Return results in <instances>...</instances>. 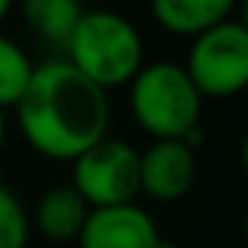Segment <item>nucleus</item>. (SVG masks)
<instances>
[{"label": "nucleus", "mask_w": 248, "mask_h": 248, "mask_svg": "<svg viewBox=\"0 0 248 248\" xmlns=\"http://www.w3.org/2000/svg\"><path fill=\"white\" fill-rule=\"evenodd\" d=\"M32 70H35V64L27 56V50L21 44H15L12 38L0 35V108L3 111L21 99Z\"/></svg>", "instance_id": "obj_11"}, {"label": "nucleus", "mask_w": 248, "mask_h": 248, "mask_svg": "<svg viewBox=\"0 0 248 248\" xmlns=\"http://www.w3.org/2000/svg\"><path fill=\"white\" fill-rule=\"evenodd\" d=\"M129 102L138 126L152 140H184L199 129L202 93L175 62H149L129 82Z\"/></svg>", "instance_id": "obj_3"}, {"label": "nucleus", "mask_w": 248, "mask_h": 248, "mask_svg": "<svg viewBox=\"0 0 248 248\" xmlns=\"http://www.w3.org/2000/svg\"><path fill=\"white\" fill-rule=\"evenodd\" d=\"M88 213L91 207L85 204V199L70 184H59V187H50L38 199L35 216L30 222H35V228L53 242H70L79 236Z\"/></svg>", "instance_id": "obj_9"}, {"label": "nucleus", "mask_w": 248, "mask_h": 248, "mask_svg": "<svg viewBox=\"0 0 248 248\" xmlns=\"http://www.w3.org/2000/svg\"><path fill=\"white\" fill-rule=\"evenodd\" d=\"M15 114L24 140L50 161L79 158L111 126L108 93L64 59L35 64Z\"/></svg>", "instance_id": "obj_1"}, {"label": "nucleus", "mask_w": 248, "mask_h": 248, "mask_svg": "<svg viewBox=\"0 0 248 248\" xmlns=\"http://www.w3.org/2000/svg\"><path fill=\"white\" fill-rule=\"evenodd\" d=\"M3 143H6V114L0 108V149H3Z\"/></svg>", "instance_id": "obj_13"}, {"label": "nucleus", "mask_w": 248, "mask_h": 248, "mask_svg": "<svg viewBox=\"0 0 248 248\" xmlns=\"http://www.w3.org/2000/svg\"><path fill=\"white\" fill-rule=\"evenodd\" d=\"M155 248H181V245H178V242H172V239H164V236H161V239L155 242Z\"/></svg>", "instance_id": "obj_15"}, {"label": "nucleus", "mask_w": 248, "mask_h": 248, "mask_svg": "<svg viewBox=\"0 0 248 248\" xmlns=\"http://www.w3.org/2000/svg\"><path fill=\"white\" fill-rule=\"evenodd\" d=\"M236 0H149L152 18L172 35L196 38L199 32L231 18Z\"/></svg>", "instance_id": "obj_8"}, {"label": "nucleus", "mask_w": 248, "mask_h": 248, "mask_svg": "<svg viewBox=\"0 0 248 248\" xmlns=\"http://www.w3.org/2000/svg\"><path fill=\"white\" fill-rule=\"evenodd\" d=\"M12 6H15V0H0V21L12 12Z\"/></svg>", "instance_id": "obj_14"}, {"label": "nucleus", "mask_w": 248, "mask_h": 248, "mask_svg": "<svg viewBox=\"0 0 248 248\" xmlns=\"http://www.w3.org/2000/svg\"><path fill=\"white\" fill-rule=\"evenodd\" d=\"M181 67L202 99L242 93L248 85V27L236 18H228L199 32Z\"/></svg>", "instance_id": "obj_4"}, {"label": "nucleus", "mask_w": 248, "mask_h": 248, "mask_svg": "<svg viewBox=\"0 0 248 248\" xmlns=\"http://www.w3.org/2000/svg\"><path fill=\"white\" fill-rule=\"evenodd\" d=\"M196 149L184 140H152L138 158L140 193L155 202H178L196 181Z\"/></svg>", "instance_id": "obj_6"}, {"label": "nucleus", "mask_w": 248, "mask_h": 248, "mask_svg": "<svg viewBox=\"0 0 248 248\" xmlns=\"http://www.w3.org/2000/svg\"><path fill=\"white\" fill-rule=\"evenodd\" d=\"M21 15L38 38L64 47L85 9L82 0H21Z\"/></svg>", "instance_id": "obj_10"}, {"label": "nucleus", "mask_w": 248, "mask_h": 248, "mask_svg": "<svg viewBox=\"0 0 248 248\" xmlns=\"http://www.w3.org/2000/svg\"><path fill=\"white\" fill-rule=\"evenodd\" d=\"M67 59L85 79L105 93L135 79L143 62V38L138 27L120 12L91 9L79 18L76 30L64 41Z\"/></svg>", "instance_id": "obj_2"}, {"label": "nucleus", "mask_w": 248, "mask_h": 248, "mask_svg": "<svg viewBox=\"0 0 248 248\" xmlns=\"http://www.w3.org/2000/svg\"><path fill=\"white\" fill-rule=\"evenodd\" d=\"M32 222L21 199L0 181V248H27Z\"/></svg>", "instance_id": "obj_12"}, {"label": "nucleus", "mask_w": 248, "mask_h": 248, "mask_svg": "<svg viewBox=\"0 0 248 248\" xmlns=\"http://www.w3.org/2000/svg\"><path fill=\"white\" fill-rule=\"evenodd\" d=\"M140 152L120 138H102L88 146L79 158H73V181L70 187L85 199L88 207H111L129 204L140 193L138 175Z\"/></svg>", "instance_id": "obj_5"}, {"label": "nucleus", "mask_w": 248, "mask_h": 248, "mask_svg": "<svg viewBox=\"0 0 248 248\" xmlns=\"http://www.w3.org/2000/svg\"><path fill=\"white\" fill-rule=\"evenodd\" d=\"M158 239L155 219L135 202L91 207L76 236L79 248H155Z\"/></svg>", "instance_id": "obj_7"}]
</instances>
